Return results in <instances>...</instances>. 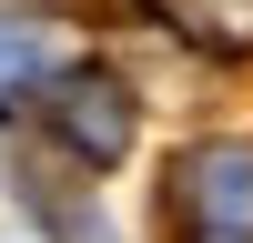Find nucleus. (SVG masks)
Returning <instances> with one entry per match:
<instances>
[{
	"label": "nucleus",
	"mask_w": 253,
	"mask_h": 243,
	"mask_svg": "<svg viewBox=\"0 0 253 243\" xmlns=\"http://www.w3.org/2000/svg\"><path fill=\"white\" fill-rule=\"evenodd\" d=\"M172 213L223 233V243H243L253 233V142H193L172 162Z\"/></svg>",
	"instance_id": "obj_1"
},
{
	"label": "nucleus",
	"mask_w": 253,
	"mask_h": 243,
	"mask_svg": "<svg viewBox=\"0 0 253 243\" xmlns=\"http://www.w3.org/2000/svg\"><path fill=\"white\" fill-rule=\"evenodd\" d=\"M41 112H51L61 152H71V162H91V172H101V162H122V152H132V91H122L112 71H61Z\"/></svg>",
	"instance_id": "obj_2"
},
{
	"label": "nucleus",
	"mask_w": 253,
	"mask_h": 243,
	"mask_svg": "<svg viewBox=\"0 0 253 243\" xmlns=\"http://www.w3.org/2000/svg\"><path fill=\"white\" fill-rule=\"evenodd\" d=\"M41 71H51V20L0 10V91H31Z\"/></svg>",
	"instance_id": "obj_3"
}]
</instances>
